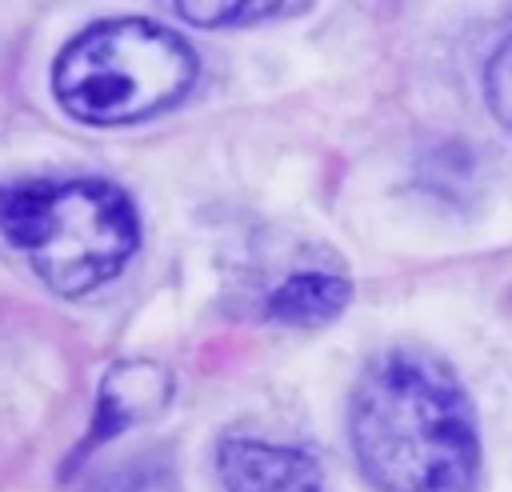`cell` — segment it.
I'll return each instance as SVG.
<instances>
[{"instance_id":"obj_6","label":"cell","mask_w":512,"mask_h":492,"mask_svg":"<svg viewBox=\"0 0 512 492\" xmlns=\"http://www.w3.org/2000/svg\"><path fill=\"white\" fill-rule=\"evenodd\" d=\"M352 288L328 272H300L268 296V316L280 324H324L344 312Z\"/></svg>"},{"instance_id":"obj_1","label":"cell","mask_w":512,"mask_h":492,"mask_svg":"<svg viewBox=\"0 0 512 492\" xmlns=\"http://www.w3.org/2000/svg\"><path fill=\"white\" fill-rule=\"evenodd\" d=\"M352 452L380 492H472L480 444L452 372L416 352L376 356L352 392Z\"/></svg>"},{"instance_id":"obj_8","label":"cell","mask_w":512,"mask_h":492,"mask_svg":"<svg viewBox=\"0 0 512 492\" xmlns=\"http://www.w3.org/2000/svg\"><path fill=\"white\" fill-rule=\"evenodd\" d=\"M484 92H488V104H492L496 120L512 132V36L492 52L488 72H484Z\"/></svg>"},{"instance_id":"obj_7","label":"cell","mask_w":512,"mask_h":492,"mask_svg":"<svg viewBox=\"0 0 512 492\" xmlns=\"http://www.w3.org/2000/svg\"><path fill=\"white\" fill-rule=\"evenodd\" d=\"M284 4H176V16L200 28H220V24H256L284 16Z\"/></svg>"},{"instance_id":"obj_2","label":"cell","mask_w":512,"mask_h":492,"mask_svg":"<svg viewBox=\"0 0 512 492\" xmlns=\"http://www.w3.org/2000/svg\"><path fill=\"white\" fill-rule=\"evenodd\" d=\"M0 244L48 288L84 296L124 272L140 224L108 180H28L0 192Z\"/></svg>"},{"instance_id":"obj_3","label":"cell","mask_w":512,"mask_h":492,"mask_svg":"<svg viewBox=\"0 0 512 492\" xmlns=\"http://www.w3.org/2000/svg\"><path fill=\"white\" fill-rule=\"evenodd\" d=\"M196 80V52L164 24L120 16L84 28L52 68V92L84 124H128L176 104Z\"/></svg>"},{"instance_id":"obj_4","label":"cell","mask_w":512,"mask_h":492,"mask_svg":"<svg viewBox=\"0 0 512 492\" xmlns=\"http://www.w3.org/2000/svg\"><path fill=\"white\" fill-rule=\"evenodd\" d=\"M224 492H324V472L304 448L232 436L216 452Z\"/></svg>"},{"instance_id":"obj_5","label":"cell","mask_w":512,"mask_h":492,"mask_svg":"<svg viewBox=\"0 0 512 492\" xmlns=\"http://www.w3.org/2000/svg\"><path fill=\"white\" fill-rule=\"evenodd\" d=\"M172 392V376L168 368L152 364V360H120L108 368L100 396H96V416H92V440H108L140 420H148L152 412H160L168 404Z\"/></svg>"}]
</instances>
